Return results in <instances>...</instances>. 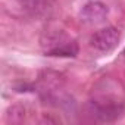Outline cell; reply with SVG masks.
I'll list each match as a JSON object with an SVG mask.
<instances>
[{
	"mask_svg": "<svg viewBox=\"0 0 125 125\" xmlns=\"http://www.w3.org/2000/svg\"><path fill=\"white\" fill-rule=\"evenodd\" d=\"M88 112L99 122H115L124 113V104L110 97H97L88 102Z\"/></svg>",
	"mask_w": 125,
	"mask_h": 125,
	"instance_id": "cell-1",
	"label": "cell"
},
{
	"mask_svg": "<svg viewBox=\"0 0 125 125\" xmlns=\"http://www.w3.org/2000/svg\"><path fill=\"white\" fill-rule=\"evenodd\" d=\"M119 38H121V34L115 27H106V28L96 31L90 37V46L97 52L106 53V52L113 50L118 46Z\"/></svg>",
	"mask_w": 125,
	"mask_h": 125,
	"instance_id": "cell-2",
	"label": "cell"
},
{
	"mask_svg": "<svg viewBox=\"0 0 125 125\" xmlns=\"http://www.w3.org/2000/svg\"><path fill=\"white\" fill-rule=\"evenodd\" d=\"M107 12H109V9H107V6L103 2L91 0V2L85 3L81 8L80 18L85 24H99V22H102V21L106 19Z\"/></svg>",
	"mask_w": 125,
	"mask_h": 125,
	"instance_id": "cell-3",
	"label": "cell"
},
{
	"mask_svg": "<svg viewBox=\"0 0 125 125\" xmlns=\"http://www.w3.org/2000/svg\"><path fill=\"white\" fill-rule=\"evenodd\" d=\"M19 8L31 18L47 16L53 9V0H18Z\"/></svg>",
	"mask_w": 125,
	"mask_h": 125,
	"instance_id": "cell-4",
	"label": "cell"
},
{
	"mask_svg": "<svg viewBox=\"0 0 125 125\" xmlns=\"http://www.w3.org/2000/svg\"><path fill=\"white\" fill-rule=\"evenodd\" d=\"M54 43L46 50L49 56H60V57H74L78 54V46L75 41L65 40L63 37H59V40H53Z\"/></svg>",
	"mask_w": 125,
	"mask_h": 125,
	"instance_id": "cell-5",
	"label": "cell"
},
{
	"mask_svg": "<svg viewBox=\"0 0 125 125\" xmlns=\"http://www.w3.org/2000/svg\"><path fill=\"white\" fill-rule=\"evenodd\" d=\"M122 54H124V56H125V50H124V53H122Z\"/></svg>",
	"mask_w": 125,
	"mask_h": 125,
	"instance_id": "cell-6",
	"label": "cell"
}]
</instances>
